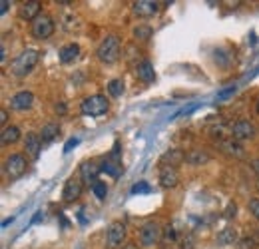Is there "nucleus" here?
I'll list each match as a JSON object with an SVG mask.
<instances>
[{
  "label": "nucleus",
  "instance_id": "nucleus-12",
  "mask_svg": "<svg viewBox=\"0 0 259 249\" xmlns=\"http://www.w3.org/2000/svg\"><path fill=\"white\" fill-rule=\"evenodd\" d=\"M40 2L36 0H28V2H22L20 8H18V16L22 20H28V22H34L38 16H40Z\"/></svg>",
  "mask_w": 259,
  "mask_h": 249
},
{
  "label": "nucleus",
  "instance_id": "nucleus-34",
  "mask_svg": "<svg viewBox=\"0 0 259 249\" xmlns=\"http://www.w3.org/2000/svg\"><path fill=\"white\" fill-rule=\"evenodd\" d=\"M249 212H251V216L259 221V199H251V201H249Z\"/></svg>",
  "mask_w": 259,
  "mask_h": 249
},
{
  "label": "nucleus",
  "instance_id": "nucleus-41",
  "mask_svg": "<svg viewBox=\"0 0 259 249\" xmlns=\"http://www.w3.org/2000/svg\"><path fill=\"white\" fill-rule=\"evenodd\" d=\"M251 170L259 176V159H253V161H251Z\"/></svg>",
  "mask_w": 259,
  "mask_h": 249
},
{
  "label": "nucleus",
  "instance_id": "nucleus-11",
  "mask_svg": "<svg viewBox=\"0 0 259 249\" xmlns=\"http://www.w3.org/2000/svg\"><path fill=\"white\" fill-rule=\"evenodd\" d=\"M34 106V94L28 90H22V92L14 94L10 98V108L16 110V112H26Z\"/></svg>",
  "mask_w": 259,
  "mask_h": 249
},
{
  "label": "nucleus",
  "instance_id": "nucleus-37",
  "mask_svg": "<svg viewBox=\"0 0 259 249\" xmlns=\"http://www.w3.org/2000/svg\"><path fill=\"white\" fill-rule=\"evenodd\" d=\"M8 6H10V2H8V0H2V2H0V14H6Z\"/></svg>",
  "mask_w": 259,
  "mask_h": 249
},
{
  "label": "nucleus",
  "instance_id": "nucleus-42",
  "mask_svg": "<svg viewBox=\"0 0 259 249\" xmlns=\"http://www.w3.org/2000/svg\"><path fill=\"white\" fill-rule=\"evenodd\" d=\"M4 60H6V48L2 46V64H4Z\"/></svg>",
  "mask_w": 259,
  "mask_h": 249
},
{
  "label": "nucleus",
  "instance_id": "nucleus-15",
  "mask_svg": "<svg viewBox=\"0 0 259 249\" xmlns=\"http://www.w3.org/2000/svg\"><path fill=\"white\" fill-rule=\"evenodd\" d=\"M182 161H186V154L182 150H167L160 157V165L162 168H178Z\"/></svg>",
  "mask_w": 259,
  "mask_h": 249
},
{
  "label": "nucleus",
  "instance_id": "nucleus-30",
  "mask_svg": "<svg viewBox=\"0 0 259 249\" xmlns=\"http://www.w3.org/2000/svg\"><path fill=\"white\" fill-rule=\"evenodd\" d=\"M132 195H140V193H150L152 191V187H150V184L148 182H138V184H134L132 186Z\"/></svg>",
  "mask_w": 259,
  "mask_h": 249
},
{
  "label": "nucleus",
  "instance_id": "nucleus-7",
  "mask_svg": "<svg viewBox=\"0 0 259 249\" xmlns=\"http://www.w3.org/2000/svg\"><path fill=\"white\" fill-rule=\"evenodd\" d=\"M126 233H128L126 223H122V221H112V223L108 225V231H106V245H108V249L120 247V245L124 243V239H126Z\"/></svg>",
  "mask_w": 259,
  "mask_h": 249
},
{
  "label": "nucleus",
  "instance_id": "nucleus-17",
  "mask_svg": "<svg viewBox=\"0 0 259 249\" xmlns=\"http://www.w3.org/2000/svg\"><path fill=\"white\" fill-rule=\"evenodd\" d=\"M102 170L98 168L94 161H84L82 165H80V178H82V182H86V184H96L98 182V174H100Z\"/></svg>",
  "mask_w": 259,
  "mask_h": 249
},
{
  "label": "nucleus",
  "instance_id": "nucleus-28",
  "mask_svg": "<svg viewBox=\"0 0 259 249\" xmlns=\"http://www.w3.org/2000/svg\"><path fill=\"white\" fill-rule=\"evenodd\" d=\"M259 247V233H251L243 239H239L237 249H257Z\"/></svg>",
  "mask_w": 259,
  "mask_h": 249
},
{
  "label": "nucleus",
  "instance_id": "nucleus-45",
  "mask_svg": "<svg viewBox=\"0 0 259 249\" xmlns=\"http://www.w3.org/2000/svg\"><path fill=\"white\" fill-rule=\"evenodd\" d=\"M255 187H257V191H259V182H257V186H255Z\"/></svg>",
  "mask_w": 259,
  "mask_h": 249
},
{
  "label": "nucleus",
  "instance_id": "nucleus-4",
  "mask_svg": "<svg viewBox=\"0 0 259 249\" xmlns=\"http://www.w3.org/2000/svg\"><path fill=\"white\" fill-rule=\"evenodd\" d=\"M162 225L158 221H146L142 227H140V243L142 247H154L162 241Z\"/></svg>",
  "mask_w": 259,
  "mask_h": 249
},
{
  "label": "nucleus",
  "instance_id": "nucleus-18",
  "mask_svg": "<svg viewBox=\"0 0 259 249\" xmlns=\"http://www.w3.org/2000/svg\"><path fill=\"white\" fill-rule=\"evenodd\" d=\"M220 150H222L224 154H227V156L237 157V159H241V157L245 156L243 146H241L239 142H235V140H224V142H220Z\"/></svg>",
  "mask_w": 259,
  "mask_h": 249
},
{
  "label": "nucleus",
  "instance_id": "nucleus-22",
  "mask_svg": "<svg viewBox=\"0 0 259 249\" xmlns=\"http://www.w3.org/2000/svg\"><path fill=\"white\" fill-rule=\"evenodd\" d=\"M186 161L190 165H205L209 161V154L205 150H192L186 154Z\"/></svg>",
  "mask_w": 259,
  "mask_h": 249
},
{
  "label": "nucleus",
  "instance_id": "nucleus-14",
  "mask_svg": "<svg viewBox=\"0 0 259 249\" xmlns=\"http://www.w3.org/2000/svg\"><path fill=\"white\" fill-rule=\"evenodd\" d=\"M24 150L26 154L32 157V159H38L40 157V152H42V140H40V134H34L30 132L24 140Z\"/></svg>",
  "mask_w": 259,
  "mask_h": 249
},
{
  "label": "nucleus",
  "instance_id": "nucleus-44",
  "mask_svg": "<svg viewBox=\"0 0 259 249\" xmlns=\"http://www.w3.org/2000/svg\"><path fill=\"white\" fill-rule=\"evenodd\" d=\"M255 112L259 114V98H257V102H255Z\"/></svg>",
  "mask_w": 259,
  "mask_h": 249
},
{
  "label": "nucleus",
  "instance_id": "nucleus-33",
  "mask_svg": "<svg viewBox=\"0 0 259 249\" xmlns=\"http://www.w3.org/2000/svg\"><path fill=\"white\" fill-rule=\"evenodd\" d=\"M194 235L192 233H186L184 237H182V241H180V249H194Z\"/></svg>",
  "mask_w": 259,
  "mask_h": 249
},
{
  "label": "nucleus",
  "instance_id": "nucleus-1",
  "mask_svg": "<svg viewBox=\"0 0 259 249\" xmlns=\"http://www.w3.org/2000/svg\"><path fill=\"white\" fill-rule=\"evenodd\" d=\"M38 60H40V52H38V50H32V48H26V50H22V52L14 58V62L10 64V72H12L14 76L22 78V76H26V74L32 72L34 66L38 64Z\"/></svg>",
  "mask_w": 259,
  "mask_h": 249
},
{
  "label": "nucleus",
  "instance_id": "nucleus-43",
  "mask_svg": "<svg viewBox=\"0 0 259 249\" xmlns=\"http://www.w3.org/2000/svg\"><path fill=\"white\" fill-rule=\"evenodd\" d=\"M124 249H140V247H138V245H126Z\"/></svg>",
  "mask_w": 259,
  "mask_h": 249
},
{
  "label": "nucleus",
  "instance_id": "nucleus-35",
  "mask_svg": "<svg viewBox=\"0 0 259 249\" xmlns=\"http://www.w3.org/2000/svg\"><path fill=\"white\" fill-rule=\"evenodd\" d=\"M235 212H237V205L231 201L229 205L226 208V212H224V216H226V219H231V218H235Z\"/></svg>",
  "mask_w": 259,
  "mask_h": 249
},
{
  "label": "nucleus",
  "instance_id": "nucleus-40",
  "mask_svg": "<svg viewBox=\"0 0 259 249\" xmlns=\"http://www.w3.org/2000/svg\"><path fill=\"white\" fill-rule=\"evenodd\" d=\"M40 219H44V212H36V216L32 218V223H38Z\"/></svg>",
  "mask_w": 259,
  "mask_h": 249
},
{
  "label": "nucleus",
  "instance_id": "nucleus-29",
  "mask_svg": "<svg viewBox=\"0 0 259 249\" xmlns=\"http://www.w3.org/2000/svg\"><path fill=\"white\" fill-rule=\"evenodd\" d=\"M92 191H94V195H96L98 199H106V195H108V186H106L104 182H96V184H92Z\"/></svg>",
  "mask_w": 259,
  "mask_h": 249
},
{
  "label": "nucleus",
  "instance_id": "nucleus-36",
  "mask_svg": "<svg viewBox=\"0 0 259 249\" xmlns=\"http://www.w3.org/2000/svg\"><path fill=\"white\" fill-rule=\"evenodd\" d=\"M78 144H80V140H78V138H70V140L66 142V146H64V154L72 152V148H76Z\"/></svg>",
  "mask_w": 259,
  "mask_h": 249
},
{
  "label": "nucleus",
  "instance_id": "nucleus-5",
  "mask_svg": "<svg viewBox=\"0 0 259 249\" xmlns=\"http://www.w3.org/2000/svg\"><path fill=\"white\" fill-rule=\"evenodd\" d=\"M54 30H56V24L48 14H40L30 26V32L36 40H48L54 34Z\"/></svg>",
  "mask_w": 259,
  "mask_h": 249
},
{
  "label": "nucleus",
  "instance_id": "nucleus-20",
  "mask_svg": "<svg viewBox=\"0 0 259 249\" xmlns=\"http://www.w3.org/2000/svg\"><path fill=\"white\" fill-rule=\"evenodd\" d=\"M20 140V130L16 126H4L2 134H0V144L2 146H12Z\"/></svg>",
  "mask_w": 259,
  "mask_h": 249
},
{
  "label": "nucleus",
  "instance_id": "nucleus-26",
  "mask_svg": "<svg viewBox=\"0 0 259 249\" xmlns=\"http://www.w3.org/2000/svg\"><path fill=\"white\" fill-rule=\"evenodd\" d=\"M209 134H211L213 138H218L220 142H224V138L231 136V126H226V124L211 126V128H209Z\"/></svg>",
  "mask_w": 259,
  "mask_h": 249
},
{
  "label": "nucleus",
  "instance_id": "nucleus-13",
  "mask_svg": "<svg viewBox=\"0 0 259 249\" xmlns=\"http://www.w3.org/2000/svg\"><path fill=\"white\" fill-rule=\"evenodd\" d=\"M180 184V172L178 168H160V186L171 189Z\"/></svg>",
  "mask_w": 259,
  "mask_h": 249
},
{
  "label": "nucleus",
  "instance_id": "nucleus-3",
  "mask_svg": "<svg viewBox=\"0 0 259 249\" xmlns=\"http://www.w3.org/2000/svg\"><path fill=\"white\" fill-rule=\"evenodd\" d=\"M108 110H110V102H108V98L102 96V94L88 96V98H84L82 104H80V112H82L84 116H90V118L104 116Z\"/></svg>",
  "mask_w": 259,
  "mask_h": 249
},
{
  "label": "nucleus",
  "instance_id": "nucleus-21",
  "mask_svg": "<svg viewBox=\"0 0 259 249\" xmlns=\"http://www.w3.org/2000/svg\"><path fill=\"white\" fill-rule=\"evenodd\" d=\"M60 134V128L58 124H44L42 126V130H40V140H42V144H50V142H54L56 140V136Z\"/></svg>",
  "mask_w": 259,
  "mask_h": 249
},
{
  "label": "nucleus",
  "instance_id": "nucleus-19",
  "mask_svg": "<svg viewBox=\"0 0 259 249\" xmlns=\"http://www.w3.org/2000/svg\"><path fill=\"white\" fill-rule=\"evenodd\" d=\"M78 56H80V46H78L76 42H70V44L62 46V48H60V52H58V58H60V62L62 64L74 62Z\"/></svg>",
  "mask_w": 259,
  "mask_h": 249
},
{
  "label": "nucleus",
  "instance_id": "nucleus-25",
  "mask_svg": "<svg viewBox=\"0 0 259 249\" xmlns=\"http://www.w3.org/2000/svg\"><path fill=\"white\" fill-rule=\"evenodd\" d=\"M178 241V233H176V227L174 225H165L163 227V233H162V245L163 247H169V245H174Z\"/></svg>",
  "mask_w": 259,
  "mask_h": 249
},
{
  "label": "nucleus",
  "instance_id": "nucleus-24",
  "mask_svg": "<svg viewBox=\"0 0 259 249\" xmlns=\"http://www.w3.org/2000/svg\"><path fill=\"white\" fill-rule=\"evenodd\" d=\"M102 172H108L110 176H114V178H118L120 174H122V165H120V161L118 159H114V157H108L104 163H102V168H100Z\"/></svg>",
  "mask_w": 259,
  "mask_h": 249
},
{
  "label": "nucleus",
  "instance_id": "nucleus-38",
  "mask_svg": "<svg viewBox=\"0 0 259 249\" xmlns=\"http://www.w3.org/2000/svg\"><path fill=\"white\" fill-rule=\"evenodd\" d=\"M56 114H66V104H56Z\"/></svg>",
  "mask_w": 259,
  "mask_h": 249
},
{
  "label": "nucleus",
  "instance_id": "nucleus-8",
  "mask_svg": "<svg viewBox=\"0 0 259 249\" xmlns=\"http://www.w3.org/2000/svg\"><path fill=\"white\" fill-rule=\"evenodd\" d=\"M82 189H84V182H82V178H78V176L68 178V180H66V184H64V189H62V199H64L66 203L76 201V199L82 195Z\"/></svg>",
  "mask_w": 259,
  "mask_h": 249
},
{
  "label": "nucleus",
  "instance_id": "nucleus-2",
  "mask_svg": "<svg viewBox=\"0 0 259 249\" xmlns=\"http://www.w3.org/2000/svg\"><path fill=\"white\" fill-rule=\"evenodd\" d=\"M96 56L100 62L104 64H114L120 58V38L116 34H108L96 50Z\"/></svg>",
  "mask_w": 259,
  "mask_h": 249
},
{
  "label": "nucleus",
  "instance_id": "nucleus-9",
  "mask_svg": "<svg viewBox=\"0 0 259 249\" xmlns=\"http://www.w3.org/2000/svg\"><path fill=\"white\" fill-rule=\"evenodd\" d=\"M255 134H257V130H255V126L251 124L249 120H239V122H235V124L231 126V138L235 142L251 140V138H255Z\"/></svg>",
  "mask_w": 259,
  "mask_h": 249
},
{
  "label": "nucleus",
  "instance_id": "nucleus-32",
  "mask_svg": "<svg viewBox=\"0 0 259 249\" xmlns=\"http://www.w3.org/2000/svg\"><path fill=\"white\" fill-rule=\"evenodd\" d=\"M237 92V86H229V88H226V90H222V92H218V96H215V100L218 102H224V100H229L233 94Z\"/></svg>",
  "mask_w": 259,
  "mask_h": 249
},
{
  "label": "nucleus",
  "instance_id": "nucleus-23",
  "mask_svg": "<svg viewBox=\"0 0 259 249\" xmlns=\"http://www.w3.org/2000/svg\"><path fill=\"white\" fill-rule=\"evenodd\" d=\"M237 229L235 227H224L220 233H218V243L220 245H233L237 241Z\"/></svg>",
  "mask_w": 259,
  "mask_h": 249
},
{
  "label": "nucleus",
  "instance_id": "nucleus-16",
  "mask_svg": "<svg viewBox=\"0 0 259 249\" xmlns=\"http://www.w3.org/2000/svg\"><path fill=\"white\" fill-rule=\"evenodd\" d=\"M136 78L142 80V82H146V84H150V82L156 80V72H154V66H152L150 60H142V62L136 66Z\"/></svg>",
  "mask_w": 259,
  "mask_h": 249
},
{
  "label": "nucleus",
  "instance_id": "nucleus-6",
  "mask_svg": "<svg viewBox=\"0 0 259 249\" xmlns=\"http://www.w3.org/2000/svg\"><path fill=\"white\" fill-rule=\"evenodd\" d=\"M26 157L22 154H10V156L4 159V172L8 176V180H18L24 176L26 172Z\"/></svg>",
  "mask_w": 259,
  "mask_h": 249
},
{
  "label": "nucleus",
  "instance_id": "nucleus-27",
  "mask_svg": "<svg viewBox=\"0 0 259 249\" xmlns=\"http://www.w3.org/2000/svg\"><path fill=\"white\" fill-rule=\"evenodd\" d=\"M108 92L112 98H120L124 94V80L122 78H114L108 82Z\"/></svg>",
  "mask_w": 259,
  "mask_h": 249
},
{
  "label": "nucleus",
  "instance_id": "nucleus-39",
  "mask_svg": "<svg viewBox=\"0 0 259 249\" xmlns=\"http://www.w3.org/2000/svg\"><path fill=\"white\" fill-rule=\"evenodd\" d=\"M0 122H2V124H6V122H8V112H6V110H2V112H0Z\"/></svg>",
  "mask_w": 259,
  "mask_h": 249
},
{
  "label": "nucleus",
  "instance_id": "nucleus-10",
  "mask_svg": "<svg viewBox=\"0 0 259 249\" xmlns=\"http://www.w3.org/2000/svg\"><path fill=\"white\" fill-rule=\"evenodd\" d=\"M132 10L136 16L140 18H150L154 14H158L160 10V2H154V0H138L132 4Z\"/></svg>",
  "mask_w": 259,
  "mask_h": 249
},
{
  "label": "nucleus",
  "instance_id": "nucleus-31",
  "mask_svg": "<svg viewBox=\"0 0 259 249\" xmlns=\"http://www.w3.org/2000/svg\"><path fill=\"white\" fill-rule=\"evenodd\" d=\"M134 36L140 38V40H148V38H152V28L150 26H138L134 30Z\"/></svg>",
  "mask_w": 259,
  "mask_h": 249
}]
</instances>
